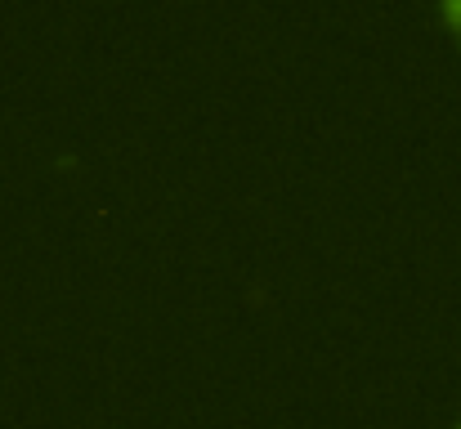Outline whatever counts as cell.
<instances>
[{"label":"cell","instance_id":"6da1fadb","mask_svg":"<svg viewBox=\"0 0 461 429\" xmlns=\"http://www.w3.org/2000/svg\"><path fill=\"white\" fill-rule=\"evenodd\" d=\"M444 18L457 27V36H461V0H448V4H444Z\"/></svg>","mask_w":461,"mask_h":429},{"label":"cell","instance_id":"7a4b0ae2","mask_svg":"<svg viewBox=\"0 0 461 429\" xmlns=\"http://www.w3.org/2000/svg\"><path fill=\"white\" fill-rule=\"evenodd\" d=\"M457 429H461V425H457Z\"/></svg>","mask_w":461,"mask_h":429}]
</instances>
